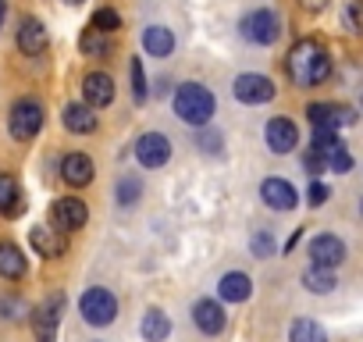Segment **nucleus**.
Wrapping results in <instances>:
<instances>
[{"instance_id": "obj_1", "label": "nucleus", "mask_w": 363, "mask_h": 342, "mask_svg": "<svg viewBox=\"0 0 363 342\" xmlns=\"http://www.w3.org/2000/svg\"><path fill=\"white\" fill-rule=\"evenodd\" d=\"M285 72L296 86L310 89V86H320L328 75H331V54L317 43V40H299L289 57H285Z\"/></svg>"}, {"instance_id": "obj_30", "label": "nucleus", "mask_w": 363, "mask_h": 342, "mask_svg": "<svg viewBox=\"0 0 363 342\" xmlns=\"http://www.w3.org/2000/svg\"><path fill=\"white\" fill-rule=\"evenodd\" d=\"M324 164H328V171H338V175H345V171L352 167V157H349L345 146H335V150L324 157Z\"/></svg>"}, {"instance_id": "obj_19", "label": "nucleus", "mask_w": 363, "mask_h": 342, "mask_svg": "<svg viewBox=\"0 0 363 342\" xmlns=\"http://www.w3.org/2000/svg\"><path fill=\"white\" fill-rule=\"evenodd\" d=\"M250 292H253V282H250V275H242V271H228V275H221V282H218V296H221L225 303H246Z\"/></svg>"}, {"instance_id": "obj_13", "label": "nucleus", "mask_w": 363, "mask_h": 342, "mask_svg": "<svg viewBox=\"0 0 363 342\" xmlns=\"http://www.w3.org/2000/svg\"><path fill=\"white\" fill-rule=\"evenodd\" d=\"M47 47H50V36H47L43 22H40V18H22V26H18V50H22L26 57H36V54H43Z\"/></svg>"}, {"instance_id": "obj_28", "label": "nucleus", "mask_w": 363, "mask_h": 342, "mask_svg": "<svg viewBox=\"0 0 363 342\" xmlns=\"http://www.w3.org/2000/svg\"><path fill=\"white\" fill-rule=\"evenodd\" d=\"M303 285H306L310 292H331V289H335V271L310 264V271H303Z\"/></svg>"}, {"instance_id": "obj_38", "label": "nucleus", "mask_w": 363, "mask_h": 342, "mask_svg": "<svg viewBox=\"0 0 363 342\" xmlns=\"http://www.w3.org/2000/svg\"><path fill=\"white\" fill-rule=\"evenodd\" d=\"M299 8H303L306 15H320V11L328 8V0H299Z\"/></svg>"}, {"instance_id": "obj_6", "label": "nucleus", "mask_w": 363, "mask_h": 342, "mask_svg": "<svg viewBox=\"0 0 363 342\" xmlns=\"http://www.w3.org/2000/svg\"><path fill=\"white\" fill-rule=\"evenodd\" d=\"M50 218H54L57 232H79L89 221V207L79 197H57L54 207H50Z\"/></svg>"}, {"instance_id": "obj_15", "label": "nucleus", "mask_w": 363, "mask_h": 342, "mask_svg": "<svg viewBox=\"0 0 363 342\" xmlns=\"http://www.w3.org/2000/svg\"><path fill=\"white\" fill-rule=\"evenodd\" d=\"M93 175H96L93 157H86V153H65V160H61V179H65L68 186H89Z\"/></svg>"}, {"instance_id": "obj_14", "label": "nucleus", "mask_w": 363, "mask_h": 342, "mask_svg": "<svg viewBox=\"0 0 363 342\" xmlns=\"http://www.w3.org/2000/svg\"><path fill=\"white\" fill-rule=\"evenodd\" d=\"M193 324H196L203 335L225 331V307H221L218 299H196V303H193Z\"/></svg>"}, {"instance_id": "obj_10", "label": "nucleus", "mask_w": 363, "mask_h": 342, "mask_svg": "<svg viewBox=\"0 0 363 342\" xmlns=\"http://www.w3.org/2000/svg\"><path fill=\"white\" fill-rule=\"evenodd\" d=\"M310 260L317 264V267H338L342 260H345V243L338 239V236H331V232H324V236H317L313 243H310Z\"/></svg>"}, {"instance_id": "obj_17", "label": "nucleus", "mask_w": 363, "mask_h": 342, "mask_svg": "<svg viewBox=\"0 0 363 342\" xmlns=\"http://www.w3.org/2000/svg\"><path fill=\"white\" fill-rule=\"evenodd\" d=\"M260 200L271 207V211H292L296 207V186L292 182H285V179H267L264 186H260Z\"/></svg>"}, {"instance_id": "obj_41", "label": "nucleus", "mask_w": 363, "mask_h": 342, "mask_svg": "<svg viewBox=\"0 0 363 342\" xmlns=\"http://www.w3.org/2000/svg\"><path fill=\"white\" fill-rule=\"evenodd\" d=\"M72 4H79V0H72Z\"/></svg>"}, {"instance_id": "obj_36", "label": "nucleus", "mask_w": 363, "mask_h": 342, "mask_svg": "<svg viewBox=\"0 0 363 342\" xmlns=\"http://www.w3.org/2000/svg\"><path fill=\"white\" fill-rule=\"evenodd\" d=\"M303 164H306V171H310V175H320V171H328V164H324V157H320L317 150H310V153L303 157Z\"/></svg>"}, {"instance_id": "obj_18", "label": "nucleus", "mask_w": 363, "mask_h": 342, "mask_svg": "<svg viewBox=\"0 0 363 342\" xmlns=\"http://www.w3.org/2000/svg\"><path fill=\"white\" fill-rule=\"evenodd\" d=\"M29 246H33L40 257H47V260L65 257V250H68L65 236H57V228H47V225H36V228L29 232Z\"/></svg>"}, {"instance_id": "obj_12", "label": "nucleus", "mask_w": 363, "mask_h": 342, "mask_svg": "<svg viewBox=\"0 0 363 342\" xmlns=\"http://www.w3.org/2000/svg\"><path fill=\"white\" fill-rule=\"evenodd\" d=\"M61 307H65V296H50L43 307H36V314H29L40 342H50V338H54V331H57V324H61Z\"/></svg>"}, {"instance_id": "obj_22", "label": "nucleus", "mask_w": 363, "mask_h": 342, "mask_svg": "<svg viewBox=\"0 0 363 342\" xmlns=\"http://www.w3.org/2000/svg\"><path fill=\"white\" fill-rule=\"evenodd\" d=\"M139 331H143L146 342H164V338L171 335V317H167L164 310L150 307V310L143 314V321H139Z\"/></svg>"}, {"instance_id": "obj_9", "label": "nucleus", "mask_w": 363, "mask_h": 342, "mask_svg": "<svg viewBox=\"0 0 363 342\" xmlns=\"http://www.w3.org/2000/svg\"><path fill=\"white\" fill-rule=\"evenodd\" d=\"M306 118L313 128H342V125H352L356 121V111L345 107V104H310L306 107Z\"/></svg>"}, {"instance_id": "obj_39", "label": "nucleus", "mask_w": 363, "mask_h": 342, "mask_svg": "<svg viewBox=\"0 0 363 342\" xmlns=\"http://www.w3.org/2000/svg\"><path fill=\"white\" fill-rule=\"evenodd\" d=\"M4 15H8V4H4V0H0V22H4Z\"/></svg>"}, {"instance_id": "obj_31", "label": "nucleus", "mask_w": 363, "mask_h": 342, "mask_svg": "<svg viewBox=\"0 0 363 342\" xmlns=\"http://www.w3.org/2000/svg\"><path fill=\"white\" fill-rule=\"evenodd\" d=\"M0 314H4L8 321H22L26 314H33L22 299H15V296H0Z\"/></svg>"}, {"instance_id": "obj_21", "label": "nucleus", "mask_w": 363, "mask_h": 342, "mask_svg": "<svg viewBox=\"0 0 363 342\" xmlns=\"http://www.w3.org/2000/svg\"><path fill=\"white\" fill-rule=\"evenodd\" d=\"M143 50H146L150 57H171V50H174V33L164 29V26L143 29Z\"/></svg>"}, {"instance_id": "obj_33", "label": "nucleus", "mask_w": 363, "mask_h": 342, "mask_svg": "<svg viewBox=\"0 0 363 342\" xmlns=\"http://www.w3.org/2000/svg\"><path fill=\"white\" fill-rule=\"evenodd\" d=\"M146 93H150V89H146V75H143V61L135 57V61H132V96H135V100L143 104V100H146Z\"/></svg>"}, {"instance_id": "obj_2", "label": "nucleus", "mask_w": 363, "mask_h": 342, "mask_svg": "<svg viewBox=\"0 0 363 342\" xmlns=\"http://www.w3.org/2000/svg\"><path fill=\"white\" fill-rule=\"evenodd\" d=\"M174 114L182 121H189L196 128H203L211 118H214V93L200 82H186V86H178L174 93Z\"/></svg>"}, {"instance_id": "obj_29", "label": "nucleus", "mask_w": 363, "mask_h": 342, "mask_svg": "<svg viewBox=\"0 0 363 342\" xmlns=\"http://www.w3.org/2000/svg\"><path fill=\"white\" fill-rule=\"evenodd\" d=\"M93 29H100V33H107V36H114L118 29H121V15L114 11V8H100L96 15H93V22H89Z\"/></svg>"}, {"instance_id": "obj_4", "label": "nucleus", "mask_w": 363, "mask_h": 342, "mask_svg": "<svg viewBox=\"0 0 363 342\" xmlns=\"http://www.w3.org/2000/svg\"><path fill=\"white\" fill-rule=\"evenodd\" d=\"M79 310H82V321H86V324L104 328V324H111V321L118 317V299H114L111 289L96 285V289H86V292H82Z\"/></svg>"}, {"instance_id": "obj_3", "label": "nucleus", "mask_w": 363, "mask_h": 342, "mask_svg": "<svg viewBox=\"0 0 363 342\" xmlns=\"http://www.w3.org/2000/svg\"><path fill=\"white\" fill-rule=\"evenodd\" d=\"M43 118H47L43 104H40V100L22 96V100H15V107H11V114H8V128H11V136H15L18 143H29V139H36V136H40Z\"/></svg>"}, {"instance_id": "obj_23", "label": "nucleus", "mask_w": 363, "mask_h": 342, "mask_svg": "<svg viewBox=\"0 0 363 342\" xmlns=\"http://www.w3.org/2000/svg\"><path fill=\"white\" fill-rule=\"evenodd\" d=\"M65 128L75 132V136L93 132V128H96V114H93V107H89V104H68V107H65Z\"/></svg>"}, {"instance_id": "obj_11", "label": "nucleus", "mask_w": 363, "mask_h": 342, "mask_svg": "<svg viewBox=\"0 0 363 342\" xmlns=\"http://www.w3.org/2000/svg\"><path fill=\"white\" fill-rule=\"evenodd\" d=\"M264 139H267L271 153H292L296 143H299V128H296V121H289V118H271Z\"/></svg>"}, {"instance_id": "obj_20", "label": "nucleus", "mask_w": 363, "mask_h": 342, "mask_svg": "<svg viewBox=\"0 0 363 342\" xmlns=\"http://www.w3.org/2000/svg\"><path fill=\"white\" fill-rule=\"evenodd\" d=\"M22 211H26V197H22L15 175L0 171V214H4V218H18Z\"/></svg>"}, {"instance_id": "obj_26", "label": "nucleus", "mask_w": 363, "mask_h": 342, "mask_svg": "<svg viewBox=\"0 0 363 342\" xmlns=\"http://www.w3.org/2000/svg\"><path fill=\"white\" fill-rule=\"evenodd\" d=\"M114 200H118L121 207H135V204L143 200V179H139V175H121L118 186H114Z\"/></svg>"}, {"instance_id": "obj_24", "label": "nucleus", "mask_w": 363, "mask_h": 342, "mask_svg": "<svg viewBox=\"0 0 363 342\" xmlns=\"http://www.w3.org/2000/svg\"><path fill=\"white\" fill-rule=\"evenodd\" d=\"M0 275L11 282L26 278V253L15 243H0Z\"/></svg>"}, {"instance_id": "obj_16", "label": "nucleus", "mask_w": 363, "mask_h": 342, "mask_svg": "<svg viewBox=\"0 0 363 342\" xmlns=\"http://www.w3.org/2000/svg\"><path fill=\"white\" fill-rule=\"evenodd\" d=\"M82 96H86L89 107H107V104H114V79L104 75V72H89V75L82 79Z\"/></svg>"}, {"instance_id": "obj_40", "label": "nucleus", "mask_w": 363, "mask_h": 342, "mask_svg": "<svg viewBox=\"0 0 363 342\" xmlns=\"http://www.w3.org/2000/svg\"><path fill=\"white\" fill-rule=\"evenodd\" d=\"M359 214H363V200H359Z\"/></svg>"}, {"instance_id": "obj_27", "label": "nucleus", "mask_w": 363, "mask_h": 342, "mask_svg": "<svg viewBox=\"0 0 363 342\" xmlns=\"http://www.w3.org/2000/svg\"><path fill=\"white\" fill-rule=\"evenodd\" d=\"M289 342H328V331H324L317 321L299 317V321H292V328H289Z\"/></svg>"}, {"instance_id": "obj_7", "label": "nucleus", "mask_w": 363, "mask_h": 342, "mask_svg": "<svg viewBox=\"0 0 363 342\" xmlns=\"http://www.w3.org/2000/svg\"><path fill=\"white\" fill-rule=\"evenodd\" d=\"M232 93H235V100H242V104L257 107V104H267V100H274V82H271L267 75L246 72V75H239V79H235Z\"/></svg>"}, {"instance_id": "obj_34", "label": "nucleus", "mask_w": 363, "mask_h": 342, "mask_svg": "<svg viewBox=\"0 0 363 342\" xmlns=\"http://www.w3.org/2000/svg\"><path fill=\"white\" fill-rule=\"evenodd\" d=\"M250 250H253L257 257H271V253H274V239H271L267 232H260V236H253V243H250Z\"/></svg>"}, {"instance_id": "obj_35", "label": "nucleus", "mask_w": 363, "mask_h": 342, "mask_svg": "<svg viewBox=\"0 0 363 342\" xmlns=\"http://www.w3.org/2000/svg\"><path fill=\"white\" fill-rule=\"evenodd\" d=\"M328 186L324 182H310V189H306V200H310V207H320V204H328Z\"/></svg>"}, {"instance_id": "obj_37", "label": "nucleus", "mask_w": 363, "mask_h": 342, "mask_svg": "<svg viewBox=\"0 0 363 342\" xmlns=\"http://www.w3.org/2000/svg\"><path fill=\"white\" fill-rule=\"evenodd\" d=\"M196 143H200L207 153H221V136H218V132H203V136H196Z\"/></svg>"}, {"instance_id": "obj_8", "label": "nucleus", "mask_w": 363, "mask_h": 342, "mask_svg": "<svg viewBox=\"0 0 363 342\" xmlns=\"http://www.w3.org/2000/svg\"><path fill=\"white\" fill-rule=\"evenodd\" d=\"M135 160L143 167H164L171 160V139L160 132H143L135 139Z\"/></svg>"}, {"instance_id": "obj_25", "label": "nucleus", "mask_w": 363, "mask_h": 342, "mask_svg": "<svg viewBox=\"0 0 363 342\" xmlns=\"http://www.w3.org/2000/svg\"><path fill=\"white\" fill-rule=\"evenodd\" d=\"M79 47H82V54H86V57H100V61H104V57L114 50V36H107V33H100V29H93V26H89V29L82 33Z\"/></svg>"}, {"instance_id": "obj_5", "label": "nucleus", "mask_w": 363, "mask_h": 342, "mask_svg": "<svg viewBox=\"0 0 363 342\" xmlns=\"http://www.w3.org/2000/svg\"><path fill=\"white\" fill-rule=\"evenodd\" d=\"M239 33H242V40H246V43L271 47V43L281 36V22H278V15H274V11L257 8V11H250V15L239 22Z\"/></svg>"}, {"instance_id": "obj_32", "label": "nucleus", "mask_w": 363, "mask_h": 342, "mask_svg": "<svg viewBox=\"0 0 363 342\" xmlns=\"http://www.w3.org/2000/svg\"><path fill=\"white\" fill-rule=\"evenodd\" d=\"M345 26L356 36H363V0H349V4H345Z\"/></svg>"}]
</instances>
